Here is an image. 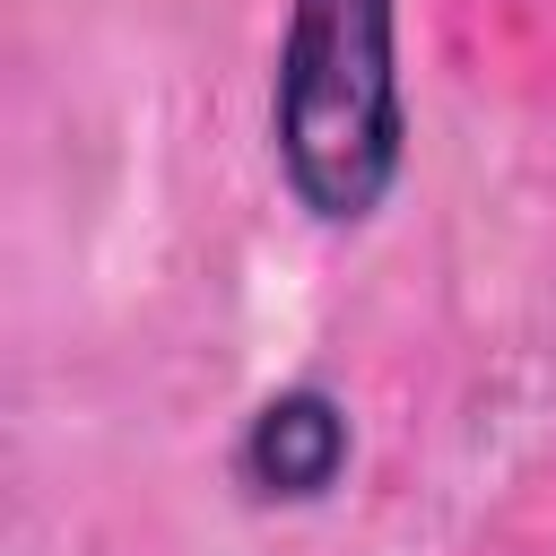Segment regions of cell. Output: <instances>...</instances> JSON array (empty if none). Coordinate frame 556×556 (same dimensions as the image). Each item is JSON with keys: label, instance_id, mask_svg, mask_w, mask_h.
Instances as JSON below:
<instances>
[{"label": "cell", "instance_id": "6da1fadb", "mask_svg": "<svg viewBox=\"0 0 556 556\" xmlns=\"http://www.w3.org/2000/svg\"><path fill=\"white\" fill-rule=\"evenodd\" d=\"M391 0H295L278 61V165L313 217H365L400 174Z\"/></svg>", "mask_w": 556, "mask_h": 556}, {"label": "cell", "instance_id": "7a4b0ae2", "mask_svg": "<svg viewBox=\"0 0 556 556\" xmlns=\"http://www.w3.org/2000/svg\"><path fill=\"white\" fill-rule=\"evenodd\" d=\"M339 460H348V417H339V400H321V391L269 400V408L252 417V434H243V478H252L261 495H321V486L339 478Z\"/></svg>", "mask_w": 556, "mask_h": 556}]
</instances>
